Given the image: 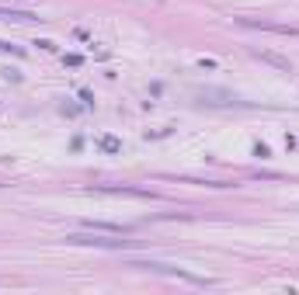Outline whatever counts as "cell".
<instances>
[{
	"mask_svg": "<svg viewBox=\"0 0 299 295\" xmlns=\"http://www.w3.org/2000/svg\"><path fill=\"white\" fill-rule=\"evenodd\" d=\"M112 236L108 233H98V229H87V233H70L66 243H84V247H126L129 243V240H112Z\"/></svg>",
	"mask_w": 299,
	"mask_h": 295,
	"instance_id": "6da1fadb",
	"label": "cell"
},
{
	"mask_svg": "<svg viewBox=\"0 0 299 295\" xmlns=\"http://www.w3.org/2000/svg\"><path fill=\"white\" fill-rule=\"evenodd\" d=\"M0 21H38V14H28V10H0Z\"/></svg>",
	"mask_w": 299,
	"mask_h": 295,
	"instance_id": "3957f363",
	"label": "cell"
},
{
	"mask_svg": "<svg viewBox=\"0 0 299 295\" xmlns=\"http://www.w3.org/2000/svg\"><path fill=\"white\" fill-rule=\"evenodd\" d=\"M98 146L104 149V153H118L122 143H118V139H112V136H101V143H98Z\"/></svg>",
	"mask_w": 299,
	"mask_h": 295,
	"instance_id": "5b68a950",
	"label": "cell"
},
{
	"mask_svg": "<svg viewBox=\"0 0 299 295\" xmlns=\"http://www.w3.org/2000/svg\"><path fill=\"white\" fill-rule=\"evenodd\" d=\"M258 56H261L264 63H272V66H278V70H292V66H289V59H278V56H272V52H258Z\"/></svg>",
	"mask_w": 299,
	"mask_h": 295,
	"instance_id": "277c9868",
	"label": "cell"
},
{
	"mask_svg": "<svg viewBox=\"0 0 299 295\" xmlns=\"http://www.w3.org/2000/svg\"><path fill=\"white\" fill-rule=\"evenodd\" d=\"M244 28H261V31H275V35H292L299 38V24H278V21H254V17H240Z\"/></svg>",
	"mask_w": 299,
	"mask_h": 295,
	"instance_id": "7a4b0ae2",
	"label": "cell"
}]
</instances>
